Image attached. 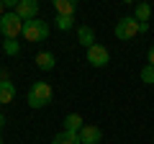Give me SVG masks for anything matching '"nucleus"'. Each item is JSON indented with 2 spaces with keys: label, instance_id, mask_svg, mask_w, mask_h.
<instances>
[{
  "label": "nucleus",
  "instance_id": "obj_12",
  "mask_svg": "<svg viewBox=\"0 0 154 144\" xmlns=\"http://www.w3.org/2000/svg\"><path fill=\"white\" fill-rule=\"evenodd\" d=\"M54 8H57V16H75L77 3L75 0H54Z\"/></svg>",
  "mask_w": 154,
  "mask_h": 144
},
{
  "label": "nucleus",
  "instance_id": "obj_18",
  "mask_svg": "<svg viewBox=\"0 0 154 144\" xmlns=\"http://www.w3.org/2000/svg\"><path fill=\"white\" fill-rule=\"evenodd\" d=\"M146 64H152V67H154V44L149 46V54H146Z\"/></svg>",
  "mask_w": 154,
  "mask_h": 144
},
{
  "label": "nucleus",
  "instance_id": "obj_14",
  "mask_svg": "<svg viewBox=\"0 0 154 144\" xmlns=\"http://www.w3.org/2000/svg\"><path fill=\"white\" fill-rule=\"evenodd\" d=\"M51 144H82L80 142V134H72V131H62L51 139Z\"/></svg>",
  "mask_w": 154,
  "mask_h": 144
},
{
  "label": "nucleus",
  "instance_id": "obj_22",
  "mask_svg": "<svg viewBox=\"0 0 154 144\" xmlns=\"http://www.w3.org/2000/svg\"><path fill=\"white\" fill-rule=\"evenodd\" d=\"M5 126V116H3V113H0V129Z\"/></svg>",
  "mask_w": 154,
  "mask_h": 144
},
{
  "label": "nucleus",
  "instance_id": "obj_8",
  "mask_svg": "<svg viewBox=\"0 0 154 144\" xmlns=\"http://www.w3.org/2000/svg\"><path fill=\"white\" fill-rule=\"evenodd\" d=\"M77 41H80L85 49H90V46L95 44V31L90 26H77Z\"/></svg>",
  "mask_w": 154,
  "mask_h": 144
},
{
  "label": "nucleus",
  "instance_id": "obj_20",
  "mask_svg": "<svg viewBox=\"0 0 154 144\" xmlns=\"http://www.w3.org/2000/svg\"><path fill=\"white\" fill-rule=\"evenodd\" d=\"M0 80H11L8 77V70H0Z\"/></svg>",
  "mask_w": 154,
  "mask_h": 144
},
{
  "label": "nucleus",
  "instance_id": "obj_9",
  "mask_svg": "<svg viewBox=\"0 0 154 144\" xmlns=\"http://www.w3.org/2000/svg\"><path fill=\"white\" fill-rule=\"evenodd\" d=\"M82 126H85V121H82L80 113H67V118H64V131L80 134V131H82Z\"/></svg>",
  "mask_w": 154,
  "mask_h": 144
},
{
  "label": "nucleus",
  "instance_id": "obj_24",
  "mask_svg": "<svg viewBox=\"0 0 154 144\" xmlns=\"http://www.w3.org/2000/svg\"><path fill=\"white\" fill-rule=\"evenodd\" d=\"M152 142H154V136H152Z\"/></svg>",
  "mask_w": 154,
  "mask_h": 144
},
{
  "label": "nucleus",
  "instance_id": "obj_19",
  "mask_svg": "<svg viewBox=\"0 0 154 144\" xmlns=\"http://www.w3.org/2000/svg\"><path fill=\"white\" fill-rule=\"evenodd\" d=\"M149 31V23H139V33H146Z\"/></svg>",
  "mask_w": 154,
  "mask_h": 144
},
{
  "label": "nucleus",
  "instance_id": "obj_13",
  "mask_svg": "<svg viewBox=\"0 0 154 144\" xmlns=\"http://www.w3.org/2000/svg\"><path fill=\"white\" fill-rule=\"evenodd\" d=\"M134 18H136L139 23H149V18H152V5H149V3H136Z\"/></svg>",
  "mask_w": 154,
  "mask_h": 144
},
{
  "label": "nucleus",
  "instance_id": "obj_4",
  "mask_svg": "<svg viewBox=\"0 0 154 144\" xmlns=\"http://www.w3.org/2000/svg\"><path fill=\"white\" fill-rule=\"evenodd\" d=\"M136 33H139V21L134 16L118 18V23H116V36H118L121 41H131Z\"/></svg>",
  "mask_w": 154,
  "mask_h": 144
},
{
  "label": "nucleus",
  "instance_id": "obj_1",
  "mask_svg": "<svg viewBox=\"0 0 154 144\" xmlns=\"http://www.w3.org/2000/svg\"><path fill=\"white\" fill-rule=\"evenodd\" d=\"M23 18L16 11H5V16H0V33L5 36V41H16L18 36H23Z\"/></svg>",
  "mask_w": 154,
  "mask_h": 144
},
{
  "label": "nucleus",
  "instance_id": "obj_17",
  "mask_svg": "<svg viewBox=\"0 0 154 144\" xmlns=\"http://www.w3.org/2000/svg\"><path fill=\"white\" fill-rule=\"evenodd\" d=\"M141 83L154 85V67H152V64H144V67H141Z\"/></svg>",
  "mask_w": 154,
  "mask_h": 144
},
{
  "label": "nucleus",
  "instance_id": "obj_23",
  "mask_svg": "<svg viewBox=\"0 0 154 144\" xmlns=\"http://www.w3.org/2000/svg\"><path fill=\"white\" fill-rule=\"evenodd\" d=\"M0 144H3V136H0Z\"/></svg>",
  "mask_w": 154,
  "mask_h": 144
},
{
  "label": "nucleus",
  "instance_id": "obj_15",
  "mask_svg": "<svg viewBox=\"0 0 154 144\" xmlns=\"http://www.w3.org/2000/svg\"><path fill=\"white\" fill-rule=\"evenodd\" d=\"M75 26V16H57V28L59 31H69Z\"/></svg>",
  "mask_w": 154,
  "mask_h": 144
},
{
  "label": "nucleus",
  "instance_id": "obj_11",
  "mask_svg": "<svg viewBox=\"0 0 154 144\" xmlns=\"http://www.w3.org/2000/svg\"><path fill=\"white\" fill-rule=\"evenodd\" d=\"M16 98V85L11 80H0V105L3 103H11Z\"/></svg>",
  "mask_w": 154,
  "mask_h": 144
},
{
  "label": "nucleus",
  "instance_id": "obj_5",
  "mask_svg": "<svg viewBox=\"0 0 154 144\" xmlns=\"http://www.w3.org/2000/svg\"><path fill=\"white\" fill-rule=\"evenodd\" d=\"M88 62H90L93 67H105V64L110 62L108 46H103V44H98V41H95V44L88 49Z\"/></svg>",
  "mask_w": 154,
  "mask_h": 144
},
{
  "label": "nucleus",
  "instance_id": "obj_16",
  "mask_svg": "<svg viewBox=\"0 0 154 144\" xmlns=\"http://www.w3.org/2000/svg\"><path fill=\"white\" fill-rule=\"evenodd\" d=\"M3 52H5L8 57H18L21 54V44H18V41H3Z\"/></svg>",
  "mask_w": 154,
  "mask_h": 144
},
{
  "label": "nucleus",
  "instance_id": "obj_7",
  "mask_svg": "<svg viewBox=\"0 0 154 144\" xmlns=\"http://www.w3.org/2000/svg\"><path fill=\"white\" fill-rule=\"evenodd\" d=\"M100 139H103V131H100V126L85 124L82 131H80V142H82V144H100Z\"/></svg>",
  "mask_w": 154,
  "mask_h": 144
},
{
  "label": "nucleus",
  "instance_id": "obj_3",
  "mask_svg": "<svg viewBox=\"0 0 154 144\" xmlns=\"http://www.w3.org/2000/svg\"><path fill=\"white\" fill-rule=\"evenodd\" d=\"M49 31H51L49 23L38 21V18L23 23V39H26V41H46V39H49Z\"/></svg>",
  "mask_w": 154,
  "mask_h": 144
},
{
  "label": "nucleus",
  "instance_id": "obj_10",
  "mask_svg": "<svg viewBox=\"0 0 154 144\" xmlns=\"http://www.w3.org/2000/svg\"><path fill=\"white\" fill-rule=\"evenodd\" d=\"M54 64H57V59H54L51 52H38V54H36V67H38V70L49 72V70H54Z\"/></svg>",
  "mask_w": 154,
  "mask_h": 144
},
{
  "label": "nucleus",
  "instance_id": "obj_6",
  "mask_svg": "<svg viewBox=\"0 0 154 144\" xmlns=\"http://www.w3.org/2000/svg\"><path fill=\"white\" fill-rule=\"evenodd\" d=\"M16 13L23 18V21H33V18L38 16V3L36 0H18Z\"/></svg>",
  "mask_w": 154,
  "mask_h": 144
},
{
  "label": "nucleus",
  "instance_id": "obj_2",
  "mask_svg": "<svg viewBox=\"0 0 154 144\" xmlns=\"http://www.w3.org/2000/svg\"><path fill=\"white\" fill-rule=\"evenodd\" d=\"M51 98H54V90H51L49 83H33L31 90H28V95H26L31 108H44V105L51 103Z\"/></svg>",
  "mask_w": 154,
  "mask_h": 144
},
{
  "label": "nucleus",
  "instance_id": "obj_21",
  "mask_svg": "<svg viewBox=\"0 0 154 144\" xmlns=\"http://www.w3.org/2000/svg\"><path fill=\"white\" fill-rule=\"evenodd\" d=\"M0 16H5V0H0Z\"/></svg>",
  "mask_w": 154,
  "mask_h": 144
}]
</instances>
